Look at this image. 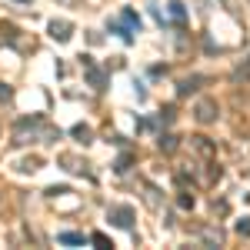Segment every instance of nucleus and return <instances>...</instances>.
Segmentation results:
<instances>
[{"instance_id": "7ed1b4c3", "label": "nucleus", "mask_w": 250, "mask_h": 250, "mask_svg": "<svg viewBox=\"0 0 250 250\" xmlns=\"http://www.w3.org/2000/svg\"><path fill=\"white\" fill-rule=\"evenodd\" d=\"M80 60H83V77H87V83L94 90H107V74L94 63V57H80Z\"/></svg>"}, {"instance_id": "0eeeda50", "label": "nucleus", "mask_w": 250, "mask_h": 250, "mask_svg": "<svg viewBox=\"0 0 250 250\" xmlns=\"http://www.w3.org/2000/svg\"><path fill=\"white\" fill-rule=\"evenodd\" d=\"M70 34H74V23H70V20H54V23H50V37L60 40V43H67Z\"/></svg>"}, {"instance_id": "f8f14e48", "label": "nucleus", "mask_w": 250, "mask_h": 250, "mask_svg": "<svg viewBox=\"0 0 250 250\" xmlns=\"http://www.w3.org/2000/svg\"><path fill=\"white\" fill-rule=\"evenodd\" d=\"M157 144H160V150H164V154H173V150H177V137H173V134H160Z\"/></svg>"}, {"instance_id": "9d476101", "label": "nucleus", "mask_w": 250, "mask_h": 250, "mask_svg": "<svg viewBox=\"0 0 250 250\" xmlns=\"http://www.w3.org/2000/svg\"><path fill=\"white\" fill-rule=\"evenodd\" d=\"M144 200H147V207H150V210L160 207V190H157L154 184H144Z\"/></svg>"}, {"instance_id": "423d86ee", "label": "nucleus", "mask_w": 250, "mask_h": 250, "mask_svg": "<svg viewBox=\"0 0 250 250\" xmlns=\"http://www.w3.org/2000/svg\"><path fill=\"white\" fill-rule=\"evenodd\" d=\"M0 43H7V47H17L20 43V30L10 20H0Z\"/></svg>"}, {"instance_id": "9b49d317", "label": "nucleus", "mask_w": 250, "mask_h": 250, "mask_svg": "<svg viewBox=\"0 0 250 250\" xmlns=\"http://www.w3.org/2000/svg\"><path fill=\"white\" fill-rule=\"evenodd\" d=\"M57 160H60V164H63V170H70V173H77L80 167H83V164H80V160H77V157H74V154H60Z\"/></svg>"}, {"instance_id": "20e7f679", "label": "nucleus", "mask_w": 250, "mask_h": 250, "mask_svg": "<svg viewBox=\"0 0 250 250\" xmlns=\"http://www.w3.org/2000/svg\"><path fill=\"white\" fill-rule=\"evenodd\" d=\"M107 220L120 227V230H130L134 227V207H127V204H120V207H110L107 210Z\"/></svg>"}, {"instance_id": "f257e3e1", "label": "nucleus", "mask_w": 250, "mask_h": 250, "mask_svg": "<svg viewBox=\"0 0 250 250\" xmlns=\"http://www.w3.org/2000/svg\"><path fill=\"white\" fill-rule=\"evenodd\" d=\"M40 134H43V117H23L17 127H14V144L40 140Z\"/></svg>"}, {"instance_id": "dca6fc26", "label": "nucleus", "mask_w": 250, "mask_h": 250, "mask_svg": "<svg viewBox=\"0 0 250 250\" xmlns=\"http://www.w3.org/2000/svg\"><path fill=\"white\" fill-rule=\"evenodd\" d=\"M74 137H77V140H83V144H90V137H94V130H90L87 124H77V127H74Z\"/></svg>"}, {"instance_id": "412c9836", "label": "nucleus", "mask_w": 250, "mask_h": 250, "mask_svg": "<svg viewBox=\"0 0 250 250\" xmlns=\"http://www.w3.org/2000/svg\"><path fill=\"white\" fill-rule=\"evenodd\" d=\"M90 240H94V244H97V247H100V250L114 247V244H110V240H107V237H104V233H94V237H90Z\"/></svg>"}, {"instance_id": "f03ea898", "label": "nucleus", "mask_w": 250, "mask_h": 250, "mask_svg": "<svg viewBox=\"0 0 250 250\" xmlns=\"http://www.w3.org/2000/svg\"><path fill=\"white\" fill-rule=\"evenodd\" d=\"M110 30H114V34H120V37L130 43V40H134V34L140 30V17H137L134 10L127 7V10H124V14H120L117 20H110Z\"/></svg>"}, {"instance_id": "6e6552de", "label": "nucleus", "mask_w": 250, "mask_h": 250, "mask_svg": "<svg viewBox=\"0 0 250 250\" xmlns=\"http://www.w3.org/2000/svg\"><path fill=\"white\" fill-rule=\"evenodd\" d=\"M190 147H193L200 157H213V154H217V147H213L207 137H190Z\"/></svg>"}, {"instance_id": "ddd939ff", "label": "nucleus", "mask_w": 250, "mask_h": 250, "mask_svg": "<svg viewBox=\"0 0 250 250\" xmlns=\"http://www.w3.org/2000/svg\"><path fill=\"white\" fill-rule=\"evenodd\" d=\"M204 244H207V247H217V244H224V233L213 230V227H207V230H204Z\"/></svg>"}, {"instance_id": "aec40b11", "label": "nucleus", "mask_w": 250, "mask_h": 250, "mask_svg": "<svg viewBox=\"0 0 250 250\" xmlns=\"http://www.w3.org/2000/svg\"><path fill=\"white\" fill-rule=\"evenodd\" d=\"M237 233H240V237H250V217L237 220Z\"/></svg>"}, {"instance_id": "a211bd4d", "label": "nucleus", "mask_w": 250, "mask_h": 250, "mask_svg": "<svg viewBox=\"0 0 250 250\" xmlns=\"http://www.w3.org/2000/svg\"><path fill=\"white\" fill-rule=\"evenodd\" d=\"M177 204H180V210H190V207H193V193H190V190H180Z\"/></svg>"}, {"instance_id": "1a4fd4ad", "label": "nucleus", "mask_w": 250, "mask_h": 250, "mask_svg": "<svg viewBox=\"0 0 250 250\" xmlns=\"http://www.w3.org/2000/svg\"><path fill=\"white\" fill-rule=\"evenodd\" d=\"M170 20L177 23V27H184V23H187V10H184V3H180V0H170Z\"/></svg>"}, {"instance_id": "39448f33", "label": "nucleus", "mask_w": 250, "mask_h": 250, "mask_svg": "<svg viewBox=\"0 0 250 250\" xmlns=\"http://www.w3.org/2000/svg\"><path fill=\"white\" fill-rule=\"evenodd\" d=\"M193 114H197V120L200 124H213L217 120V100H210V97H204V100H197V107H193Z\"/></svg>"}, {"instance_id": "4468645a", "label": "nucleus", "mask_w": 250, "mask_h": 250, "mask_svg": "<svg viewBox=\"0 0 250 250\" xmlns=\"http://www.w3.org/2000/svg\"><path fill=\"white\" fill-rule=\"evenodd\" d=\"M60 244H70V247H74V244H83V233H74V230H63L57 237Z\"/></svg>"}, {"instance_id": "4be33fe9", "label": "nucleus", "mask_w": 250, "mask_h": 250, "mask_svg": "<svg viewBox=\"0 0 250 250\" xmlns=\"http://www.w3.org/2000/svg\"><path fill=\"white\" fill-rule=\"evenodd\" d=\"M10 97H14V90H10V87H7V83H0V100H3V104H7V100H10Z\"/></svg>"}, {"instance_id": "6ab92c4d", "label": "nucleus", "mask_w": 250, "mask_h": 250, "mask_svg": "<svg viewBox=\"0 0 250 250\" xmlns=\"http://www.w3.org/2000/svg\"><path fill=\"white\" fill-rule=\"evenodd\" d=\"M197 83H200V77H190V80H184L177 94H180V97H187V94H190V90H197Z\"/></svg>"}, {"instance_id": "f3484780", "label": "nucleus", "mask_w": 250, "mask_h": 250, "mask_svg": "<svg viewBox=\"0 0 250 250\" xmlns=\"http://www.w3.org/2000/svg\"><path fill=\"white\" fill-rule=\"evenodd\" d=\"M130 164H134V157H130V154H120V160L114 164V170L117 173H127V170H130Z\"/></svg>"}, {"instance_id": "2eb2a0df", "label": "nucleus", "mask_w": 250, "mask_h": 250, "mask_svg": "<svg viewBox=\"0 0 250 250\" xmlns=\"http://www.w3.org/2000/svg\"><path fill=\"white\" fill-rule=\"evenodd\" d=\"M17 167L23 173H34V170H40V157H27V160H20Z\"/></svg>"}]
</instances>
